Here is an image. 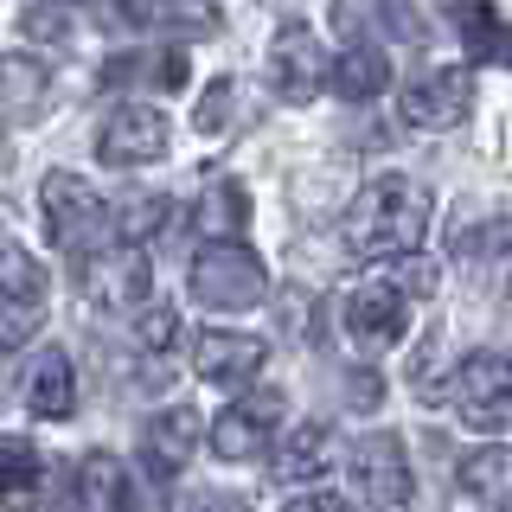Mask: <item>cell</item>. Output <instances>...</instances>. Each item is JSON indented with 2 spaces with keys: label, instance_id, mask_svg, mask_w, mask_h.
Returning a JSON list of instances; mask_svg holds the SVG:
<instances>
[{
  "label": "cell",
  "instance_id": "6da1fadb",
  "mask_svg": "<svg viewBox=\"0 0 512 512\" xmlns=\"http://www.w3.org/2000/svg\"><path fill=\"white\" fill-rule=\"evenodd\" d=\"M429 231V192L410 180V173H384L352 199L346 212V250L359 263H397V256H416Z\"/></svg>",
  "mask_w": 512,
  "mask_h": 512
},
{
  "label": "cell",
  "instance_id": "7a4b0ae2",
  "mask_svg": "<svg viewBox=\"0 0 512 512\" xmlns=\"http://www.w3.org/2000/svg\"><path fill=\"white\" fill-rule=\"evenodd\" d=\"M39 205H45V237H52L58 250H71V256L109 250V231H116V218H109L103 192H96L84 173H64V167L45 173Z\"/></svg>",
  "mask_w": 512,
  "mask_h": 512
},
{
  "label": "cell",
  "instance_id": "3957f363",
  "mask_svg": "<svg viewBox=\"0 0 512 512\" xmlns=\"http://www.w3.org/2000/svg\"><path fill=\"white\" fill-rule=\"evenodd\" d=\"M269 295V269L244 244H205L192 256V301L212 314H244Z\"/></svg>",
  "mask_w": 512,
  "mask_h": 512
},
{
  "label": "cell",
  "instance_id": "277c9868",
  "mask_svg": "<svg viewBox=\"0 0 512 512\" xmlns=\"http://www.w3.org/2000/svg\"><path fill=\"white\" fill-rule=\"evenodd\" d=\"M455 410L468 429L500 436L512 429V359L506 352H468L455 372Z\"/></svg>",
  "mask_w": 512,
  "mask_h": 512
},
{
  "label": "cell",
  "instance_id": "5b68a950",
  "mask_svg": "<svg viewBox=\"0 0 512 512\" xmlns=\"http://www.w3.org/2000/svg\"><path fill=\"white\" fill-rule=\"evenodd\" d=\"M167 141L173 128L154 103H122L96 128V160L103 167H154V160H167Z\"/></svg>",
  "mask_w": 512,
  "mask_h": 512
},
{
  "label": "cell",
  "instance_id": "8992f818",
  "mask_svg": "<svg viewBox=\"0 0 512 512\" xmlns=\"http://www.w3.org/2000/svg\"><path fill=\"white\" fill-rule=\"evenodd\" d=\"M352 487H359L365 512H404L410 506V461H404V442L391 429H378V436H365L352 448Z\"/></svg>",
  "mask_w": 512,
  "mask_h": 512
},
{
  "label": "cell",
  "instance_id": "52a82bcc",
  "mask_svg": "<svg viewBox=\"0 0 512 512\" xmlns=\"http://www.w3.org/2000/svg\"><path fill=\"white\" fill-rule=\"evenodd\" d=\"M77 282H84V295L96 301V308L128 314V308H141V301H148L154 269H148V256H141V244H109V250L84 256Z\"/></svg>",
  "mask_w": 512,
  "mask_h": 512
},
{
  "label": "cell",
  "instance_id": "ba28073f",
  "mask_svg": "<svg viewBox=\"0 0 512 512\" xmlns=\"http://www.w3.org/2000/svg\"><path fill=\"white\" fill-rule=\"evenodd\" d=\"M282 410H288L282 391H250V397H237L231 410H218V423H212L218 461H250V455H263V448L276 442V429H282Z\"/></svg>",
  "mask_w": 512,
  "mask_h": 512
},
{
  "label": "cell",
  "instance_id": "9c48e42d",
  "mask_svg": "<svg viewBox=\"0 0 512 512\" xmlns=\"http://www.w3.org/2000/svg\"><path fill=\"white\" fill-rule=\"evenodd\" d=\"M410 327V301L397 282H359L346 295V340L359 352H391Z\"/></svg>",
  "mask_w": 512,
  "mask_h": 512
},
{
  "label": "cell",
  "instance_id": "30bf717a",
  "mask_svg": "<svg viewBox=\"0 0 512 512\" xmlns=\"http://www.w3.org/2000/svg\"><path fill=\"white\" fill-rule=\"evenodd\" d=\"M333 64L320 58V39L308 26H282L276 39H269V90L282 96V103H314L320 84H327Z\"/></svg>",
  "mask_w": 512,
  "mask_h": 512
},
{
  "label": "cell",
  "instance_id": "8fae6325",
  "mask_svg": "<svg viewBox=\"0 0 512 512\" xmlns=\"http://www.w3.org/2000/svg\"><path fill=\"white\" fill-rule=\"evenodd\" d=\"M404 122L410 128H423V135H442V128H455V122H468V109H474V77L461 71V64H448V71H429V77H416V84L404 90Z\"/></svg>",
  "mask_w": 512,
  "mask_h": 512
},
{
  "label": "cell",
  "instance_id": "7c38bea8",
  "mask_svg": "<svg viewBox=\"0 0 512 512\" xmlns=\"http://www.w3.org/2000/svg\"><path fill=\"white\" fill-rule=\"evenodd\" d=\"M269 346L256 340V333H231V327H212L192 340V372H199L205 384H250L256 372H263Z\"/></svg>",
  "mask_w": 512,
  "mask_h": 512
},
{
  "label": "cell",
  "instance_id": "4fadbf2b",
  "mask_svg": "<svg viewBox=\"0 0 512 512\" xmlns=\"http://www.w3.org/2000/svg\"><path fill=\"white\" fill-rule=\"evenodd\" d=\"M109 20L141 26V32H167V39H212L218 7L212 0H116Z\"/></svg>",
  "mask_w": 512,
  "mask_h": 512
},
{
  "label": "cell",
  "instance_id": "5bb4252c",
  "mask_svg": "<svg viewBox=\"0 0 512 512\" xmlns=\"http://www.w3.org/2000/svg\"><path fill=\"white\" fill-rule=\"evenodd\" d=\"M199 436H205L199 410H192V404H167L148 429H141V461H148V474H154V480H173V474L192 461Z\"/></svg>",
  "mask_w": 512,
  "mask_h": 512
},
{
  "label": "cell",
  "instance_id": "9a60e30c",
  "mask_svg": "<svg viewBox=\"0 0 512 512\" xmlns=\"http://www.w3.org/2000/svg\"><path fill=\"white\" fill-rule=\"evenodd\" d=\"M64 506L71 512H135L128 506V468L116 455H84L77 461V474H71V493H64Z\"/></svg>",
  "mask_w": 512,
  "mask_h": 512
},
{
  "label": "cell",
  "instance_id": "2e32d148",
  "mask_svg": "<svg viewBox=\"0 0 512 512\" xmlns=\"http://www.w3.org/2000/svg\"><path fill=\"white\" fill-rule=\"evenodd\" d=\"M0 506L45 512V455L26 436H0Z\"/></svg>",
  "mask_w": 512,
  "mask_h": 512
},
{
  "label": "cell",
  "instance_id": "e0dca14e",
  "mask_svg": "<svg viewBox=\"0 0 512 512\" xmlns=\"http://www.w3.org/2000/svg\"><path fill=\"white\" fill-rule=\"evenodd\" d=\"M45 90H52V77H45L39 58L0 52V122H39L45 116Z\"/></svg>",
  "mask_w": 512,
  "mask_h": 512
},
{
  "label": "cell",
  "instance_id": "ac0fdd59",
  "mask_svg": "<svg viewBox=\"0 0 512 512\" xmlns=\"http://www.w3.org/2000/svg\"><path fill=\"white\" fill-rule=\"evenodd\" d=\"M455 32L474 64H500V71L512 64V26L493 0H455Z\"/></svg>",
  "mask_w": 512,
  "mask_h": 512
},
{
  "label": "cell",
  "instance_id": "d6986e66",
  "mask_svg": "<svg viewBox=\"0 0 512 512\" xmlns=\"http://www.w3.org/2000/svg\"><path fill=\"white\" fill-rule=\"evenodd\" d=\"M26 410L45 416V423H64V416L77 410V372H71V359H64V352H45V359L32 365V378H26Z\"/></svg>",
  "mask_w": 512,
  "mask_h": 512
},
{
  "label": "cell",
  "instance_id": "ffe728a7",
  "mask_svg": "<svg viewBox=\"0 0 512 512\" xmlns=\"http://www.w3.org/2000/svg\"><path fill=\"white\" fill-rule=\"evenodd\" d=\"M327 84L346 96V103H372V96L391 90V58L378 52V45H352V52L333 58V71H327Z\"/></svg>",
  "mask_w": 512,
  "mask_h": 512
},
{
  "label": "cell",
  "instance_id": "44dd1931",
  "mask_svg": "<svg viewBox=\"0 0 512 512\" xmlns=\"http://www.w3.org/2000/svg\"><path fill=\"white\" fill-rule=\"evenodd\" d=\"M333 455V429L327 423H301L276 442V480H314Z\"/></svg>",
  "mask_w": 512,
  "mask_h": 512
},
{
  "label": "cell",
  "instance_id": "7402d4cb",
  "mask_svg": "<svg viewBox=\"0 0 512 512\" xmlns=\"http://www.w3.org/2000/svg\"><path fill=\"white\" fill-rule=\"evenodd\" d=\"M199 224L212 231V244H237V231L250 224V192L237 186V180L205 186V199H199Z\"/></svg>",
  "mask_w": 512,
  "mask_h": 512
},
{
  "label": "cell",
  "instance_id": "603a6c76",
  "mask_svg": "<svg viewBox=\"0 0 512 512\" xmlns=\"http://www.w3.org/2000/svg\"><path fill=\"white\" fill-rule=\"evenodd\" d=\"M461 493H474V500H487V506L512 500V448H474V455L461 461Z\"/></svg>",
  "mask_w": 512,
  "mask_h": 512
},
{
  "label": "cell",
  "instance_id": "cb8c5ba5",
  "mask_svg": "<svg viewBox=\"0 0 512 512\" xmlns=\"http://www.w3.org/2000/svg\"><path fill=\"white\" fill-rule=\"evenodd\" d=\"M455 256L468 269H487V263H500V256H512V218H480L468 231H455Z\"/></svg>",
  "mask_w": 512,
  "mask_h": 512
},
{
  "label": "cell",
  "instance_id": "d4e9b609",
  "mask_svg": "<svg viewBox=\"0 0 512 512\" xmlns=\"http://www.w3.org/2000/svg\"><path fill=\"white\" fill-rule=\"evenodd\" d=\"M0 301H45V269L20 244H0Z\"/></svg>",
  "mask_w": 512,
  "mask_h": 512
},
{
  "label": "cell",
  "instance_id": "484cf974",
  "mask_svg": "<svg viewBox=\"0 0 512 512\" xmlns=\"http://www.w3.org/2000/svg\"><path fill=\"white\" fill-rule=\"evenodd\" d=\"M45 327V301H0V352H20Z\"/></svg>",
  "mask_w": 512,
  "mask_h": 512
},
{
  "label": "cell",
  "instance_id": "4316f807",
  "mask_svg": "<svg viewBox=\"0 0 512 512\" xmlns=\"http://www.w3.org/2000/svg\"><path fill=\"white\" fill-rule=\"evenodd\" d=\"M116 77H154L160 90H180L186 84V58L180 52H167V58H109V84H116Z\"/></svg>",
  "mask_w": 512,
  "mask_h": 512
},
{
  "label": "cell",
  "instance_id": "83f0119b",
  "mask_svg": "<svg viewBox=\"0 0 512 512\" xmlns=\"http://www.w3.org/2000/svg\"><path fill=\"white\" fill-rule=\"evenodd\" d=\"M167 224V199H154V192H135V199L116 212V231L128 237V244H141L148 231H160Z\"/></svg>",
  "mask_w": 512,
  "mask_h": 512
},
{
  "label": "cell",
  "instance_id": "f1b7e54d",
  "mask_svg": "<svg viewBox=\"0 0 512 512\" xmlns=\"http://www.w3.org/2000/svg\"><path fill=\"white\" fill-rule=\"evenodd\" d=\"M141 346H148V352H173V346H180V314H173V308H141Z\"/></svg>",
  "mask_w": 512,
  "mask_h": 512
},
{
  "label": "cell",
  "instance_id": "f546056e",
  "mask_svg": "<svg viewBox=\"0 0 512 512\" xmlns=\"http://www.w3.org/2000/svg\"><path fill=\"white\" fill-rule=\"evenodd\" d=\"M231 103H237V84H212L199 103V135H224L231 128Z\"/></svg>",
  "mask_w": 512,
  "mask_h": 512
},
{
  "label": "cell",
  "instance_id": "4dcf8cb0",
  "mask_svg": "<svg viewBox=\"0 0 512 512\" xmlns=\"http://www.w3.org/2000/svg\"><path fill=\"white\" fill-rule=\"evenodd\" d=\"M20 26H26V39H45V45H64V39H71V13H64V7H32Z\"/></svg>",
  "mask_w": 512,
  "mask_h": 512
},
{
  "label": "cell",
  "instance_id": "1f68e13d",
  "mask_svg": "<svg viewBox=\"0 0 512 512\" xmlns=\"http://www.w3.org/2000/svg\"><path fill=\"white\" fill-rule=\"evenodd\" d=\"M282 512H346L340 493H301V500H288Z\"/></svg>",
  "mask_w": 512,
  "mask_h": 512
},
{
  "label": "cell",
  "instance_id": "d6a6232c",
  "mask_svg": "<svg viewBox=\"0 0 512 512\" xmlns=\"http://www.w3.org/2000/svg\"><path fill=\"white\" fill-rule=\"evenodd\" d=\"M404 288H410V295H429V288H436V269L416 263V256H404Z\"/></svg>",
  "mask_w": 512,
  "mask_h": 512
},
{
  "label": "cell",
  "instance_id": "836d02e7",
  "mask_svg": "<svg viewBox=\"0 0 512 512\" xmlns=\"http://www.w3.org/2000/svg\"><path fill=\"white\" fill-rule=\"evenodd\" d=\"M378 391H384V384H378V378H365V372H359V378H352V404H378Z\"/></svg>",
  "mask_w": 512,
  "mask_h": 512
},
{
  "label": "cell",
  "instance_id": "e575fe53",
  "mask_svg": "<svg viewBox=\"0 0 512 512\" xmlns=\"http://www.w3.org/2000/svg\"><path fill=\"white\" fill-rule=\"evenodd\" d=\"M186 512H244V506H231V500H192Z\"/></svg>",
  "mask_w": 512,
  "mask_h": 512
},
{
  "label": "cell",
  "instance_id": "d590c367",
  "mask_svg": "<svg viewBox=\"0 0 512 512\" xmlns=\"http://www.w3.org/2000/svg\"><path fill=\"white\" fill-rule=\"evenodd\" d=\"M7 180H13V154L0 148V186H7Z\"/></svg>",
  "mask_w": 512,
  "mask_h": 512
},
{
  "label": "cell",
  "instance_id": "8d00e7d4",
  "mask_svg": "<svg viewBox=\"0 0 512 512\" xmlns=\"http://www.w3.org/2000/svg\"><path fill=\"white\" fill-rule=\"evenodd\" d=\"M45 7H71V0H45Z\"/></svg>",
  "mask_w": 512,
  "mask_h": 512
}]
</instances>
